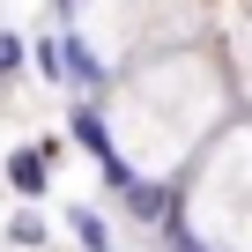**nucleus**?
<instances>
[{"label": "nucleus", "instance_id": "obj_3", "mask_svg": "<svg viewBox=\"0 0 252 252\" xmlns=\"http://www.w3.org/2000/svg\"><path fill=\"white\" fill-rule=\"evenodd\" d=\"M45 178H52L45 149H15V156H8V186H15V193H45Z\"/></svg>", "mask_w": 252, "mask_h": 252}, {"label": "nucleus", "instance_id": "obj_1", "mask_svg": "<svg viewBox=\"0 0 252 252\" xmlns=\"http://www.w3.org/2000/svg\"><path fill=\"white\" fill-rule=\"evenodd\" d=\"M74 141L96 156V171L111 178V193H134V171H126V156H119V141H111V126L96 119V104H74Z\"/></svg>", "mask_w": 252, "mask_h": 252}, {"label": "nucleus", "instance_id": "obj_4", "mask_svg": "<svg viewBox=\"0 0 252 252\" xmlns=\"http://www.w3.org/2000/svg\"><path fill=\"white\" fill-rule=\"evenodd\" d=\"M126 208H134V222H163L171 215V193L156 178H134V193H126Z\"/></svg>", "mask_w": 252, "mask_h": 252}, {"label": "nucleus", "instance_id": "obj_9", "mask_svg": "<svg viewBox=\"0 0 252 252\" xmlns=\"http://www.w3.org/2000/svg\"><path fill=\"white\" fill-rule=\"evenodd\" d=\"M60 8H74V0H60Z\"/></svg>", "mask_w": 252, "mask_h": 252}, {"label": "nucleus", "instance_id": "obj_7", "mask_svg": "<svg viewBox=\"0 0 252 252\" xmlns=\"http://www.w3.org/2000/svg\"><path fill=\"white\" fill-rule=\"evenodd\" d=\"M8 237H15V245H37V237H45V222H30V215H15V222H8Z\"/></svg>", "mask_w": 252, "mask_h": 252}, {"label": "nucleus", "instance_id": "obj_6", "mask_svg": "<svg viewBox=\"0 0 252 252\" xmlns=\"http://www.w3.org/2000/svg\"><path fill=\"white\" fill-rule=\"evenodd\" d=\"M15 67H23V37H15V30H0V74H15Z\"/></svg>", "mask_w": 252, "mask_h": 252}, {"label": "nucleus", "instance_id": "obj_8", "mask_svg": "<svg viewBox=\"0 0 252 252\" xmlns=\"http://www.w3.org/2000/svg\"><path fill=\"white\" fill-rule=\"evenodd\" d=\"M171 252H215V245H200L193 230H171Z\"/></svg>", "mask_w": 252, "mask_h": 252}, {"label": "nucleus", "instance_id": "obj_2", "mask_svg": "<svg viewBox=\"0 0 252 252\" xmlns=\"http://www.w3.org/2000/svg\"><path fill=\"white\" fill-rule=\"evenodd\" d=\"M60 67H67V82H82V89H104V60H96L82 37H60Z\"/></svg>", "mask_w": 252, "mask_h": 252}, {"label": "nucleus", "instance_id": "obj_5", "mask_svg": "<svg viewBox=\"0 0 252 252\" xmlns=\"http://www.w3.org/2000/svg\"><path fill=\"white\" fill-rule=\"evenodd\" d=\"M67 222H74V237H82L89 252H111V230H104V215H96V208H67Z\"/></svg>", "mask_w": 252, "mask_h": 252}]
</instances>
